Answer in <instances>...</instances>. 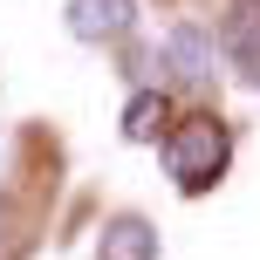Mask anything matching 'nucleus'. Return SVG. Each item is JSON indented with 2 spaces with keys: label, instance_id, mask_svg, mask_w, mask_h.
<instances>
[{
  "label": "nucleus",
  "instance_id": "1",
  "mask_svg": "<svg viewBox=\"0 0 260 260\" xmlns=\"http://www.w3.org/2000/svg\"><path fill=\"white\" fill-rule=\"evenodd\" d=\"M226 123L219 117H178L171 123V137H165V171L178 178V192H206V185H219V171H226Z\"/></svg>",
  "mask_w": 260,
  "mask_h": 260
},
{
  "label": "nucleus",
  "instance_id": "2",
  "mask_svg": "<svg viewBox=\"0 0 260 260\" xmlns=\"http://www.w3.org/2000/svg\"><path fill=\"white\" fill-rule=\"evenodd\" d=\"M219 41H226V55L247 69V82H260V0H226Z\"/></svg>",
  "mask_w": 260,
  "mask_h": 260
},
{
  "label": "nucleus",
  "instance_id": "3",
  "mask_svg": "<svg viewBox=\"0 0 260 260\" xmlns=\"http://www.w3.org/2000/svg\"><path fill=\"white\" fill-rule=\"evenodd\" d=\"M130 0H69V35L76 41H110V35H123L130 27Z\"/></svg>",
  "mask_w": 260,
  "mask_h": 260
},
{
  "label": "nucleus",
  "instance_id": "4",
  "mask_svg": "<svg viewBox=\"0 0 260 260\" xmlns=\"http://www.w3.org/2000/svg\"><path fill=\"white\" fill-rule=\"evenodd\" d=\"M96 260H157V233H151V219H137V212L110 219V226H103V247H96Z\"/></svg>",
  "mask_w": 260,
  "mask_h": 260
},
{
  "label": "nucleus",
  "instance_id": "5",
  "mask_svg": "<svg viewBox=\"0 0 260 260\" xmlns=\"http://www.w3.org/2000/svg\"><path fill=\"white\" fill-rule=\"evenodd\" d=\"M165 62H171V76H185V82H206L212 76V48H206L199 27H171V35H165Z\"/></svg>",
  "mask_w": 260,
  "mask_h": 260
},
{
  "label": "nucleus",
  "instance_id": "6",
  "mask_svg": "<svg viewBox=\"0 0 260 260\" xmlns=\"http://www.w3.org/2000/svg\"><path fill=\"white\" fill-rule=\"evenodd\" d=\"M165 123H171L165 89H137V96H130V110H123V137H130V144H151V137H165Z\"/></svg>",
  "mask_w": 260,
  "mask_h": 260
}]
</instances>
